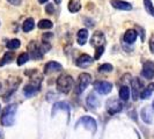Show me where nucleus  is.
Returning <instances> with one entry per match:
<instances>
[{"label":"nucleus","mask_w":154,"mask_h":139,"mask_svg":"<svg viewBox=\"0 0 154 139\" xmlns=\"http://www.w3.org/2000/svg\"><path fill=\"white\" fill-rule=\"evenodd\" d=\"M17 106L16 104H8L7 107L2 110L1 118H0V123L4 126H12L15 123V115Z\"/></svg>","instance_id":"f257e3e1"},{"label":"nucleus","mask_w":154,"mask_h":139,"mask_svg":"<svg viewBox=\"0 0 154 139\" xmlns=\"http://www.w3.org/2000/svg\"><path fill=\"white\" fill-rule=\"evenodd\" d=\"M73 78L69 74H62L60 77H58L57 81H56V86L58 92L63 93V94H67L71 92V89L73 88Z\"/></svg>","instance_id":"f03ea898"},{"label":"nucleus","mask_w":154,"mask_h":139,"mask_svg":"<svg viewBox=\"0 0 154 139\" xmlns=\"http://www.w3.org/2000/svg\"><path fill=\"white\" fill-rule=\"evenodd\" d=\"M41 81H42L41 78L35 79V78L31 77L30 81L24 86V89H23L24 95L27 97H32L34 95H36L39 92V89H41Z\"/></svg>","instance_id":"7ed1b4c3"},{"label":"nucleus","mask_w":154,"mask_h":139,"mask_svg":"<svg viewBox=\"0 0 154 139\" xmlns=\"http://www.w3.org/2000/svg\"><path fill=\"white\" fill-rule=\"evenodd\" d=\"M91 82H92V76L89 73H81L79 76V78H78V82H77V86H75V92L78 94H81L88 87V85Z\"/></svg>","instance_id":"20e7f679"},{"label":"nucleus","mask_w":154,"mask_h":139,"mask_svg":"<svg viewBox=\"0 0 154 139\" xmlns=\"http://www.w3.org/2000/svg\"><path fill=\"white\" fill-rule=\"evenodd\" d=\"M79 125H82L84 128H86L87 130H89L92 133H95L96 129H97L96 121L93 117H91V116H84V117H81L77 122V126H79Z\"/></svg>","instance_id":"39448f33"},{"label":"nucleus","mask_w":154,"mask_h":139,"mask_svg":"<svg viewBox=\"0 0 154 139\" xmlns=\"http://www.w3.org/2000/svg\"><path fill=\"white\" fill-rule=\"evenodd\" d=\"M94 88L100 95H107L112 89V84L109 81H95Z\"/></svg>","instance_id":"423d86ee"},{"label":"nucleus","mask_w":154,"mask_h":139,"mask_svg":"<svg viewBox=\"0 0 154 139\" xmlns=\"http://www.w3.org/2000/svg\"><path fill=\"white\" fill-rule=\"evenodd\" d=\"M143 82H141V80L138 79V78H133L131 80V88H132V99L134 101L138 100V97L140 96V94L141 92L144 91L143 89Z\"/></svg>","instance_id":"0eeeda50"},{"label":"nucleus","mask_w":154,"mask_h":139,"mask_svg":"<svg viewBox=\"0 0 154 139\" xmlns=\"http://www.w3.org/2000/svg\"><path fill=\"white\" fill-rule=\"evenodd\" d=\"M28 50H29V56L32 59H42L43 52L41 50V45H38L35 41H31L30 43H29Z\"/></svg>","instance_id":"6e6552de"},{"label":"nucleus","mask_w":154,"mask_h":139,"mask_svg":"<svg viewBox=\"0 0 154 139\" xmlns=\"http://www.w3.org/2000/svg\"><path fill=\"white\" fill-rule=\"evenodd\" d=\"M123 109V104L119 102L117 99H111L107 101V111L110 115H115L117 113H119Z\"/></svg>","instance_id":"1a4fd4ad"},{"label":"nucleus","mask_w":154,"mask_h":139,"mask_svg":"<svg viewBox=\"0 0 154 139\" xmlns=\"http://www.w3.org/2000/svg\"><path fill=\"white\" fill-rule=\"evenodd\" d=\"M141 76L147 79L151 80L154 78V63L151 60H147L144 63L143 65V70H141Z\"/></svg>","instance_id":"9d476101"},{"label":"nucleus","mask_w":154,"mask_h":139,"mask_svg":"<svg viewBox=\"0 0 154 139\" xmlns=\"http://www.w3.org/2000/svg\"><path fill=\"white\" fill-rule=\"evenodd\" d=\"M106 43V37L103 35L102 31H95L92 35V39H91V44H92L94 48H101V46L104 45Z\"/></svg>","instance_id":"9b49d317"},{"label":"nucleus","mask_w":154,"mask_h":139,"mask_svg":"<svg viewBox=\"0 0 154 139\" xmlns=\"http://www.w3.org/2000/svg\"><path fill=\"white\" fill-rule=\"evenodd\" d=\"M58 111H65L67 117L69 118V115H71V107H69L66 102H57V103H54V107H52L51 115L54 116Z\"/></svg>","instance_id":"f8f14e48"},{"label":"nucleus","mask_w":154,"mask_h":139,"mask_svg":"<svg viewBox=\"0 0 154 139\" xmlns=\"http://www.w3.org/2000/svg\"><path fill=\"white\" fill-rule=\"evenodd\" d=\"M140 116H141V119L146 124L152 123L153 122V109H152V107H149V106L144 107L140 111Z\"/></svg>","instance_id":"ddd939ff"},{"label":"nucleus","mask_w":154,"mask_h":139,"mask_svg":"<svg viewBox=\"0 0 154 139\" xmlns=\"http://www.w3.org/2000/svg\"><path fill=\"white\" fill-rule=\"evenodd\" d=\"M63 70L62 64L57 62H49L45 64L44 66V73L45 74H50V73H54V72H59Z\"/></svg>","instance_id":"4468645a"},{"label":"nucleus","mask_w":154,"mask_h":139,"mask_svg":"<svg viewBox=\"0 0 154 139\" xmlns=\"http://www.w3.org/2000/svg\"><path fill=\"white\" fill-rule=\"evenodd\" d=\"M86 103H87V107L89 109L95 110V109L100 106V100H99V97L94 93H89L88 96H87V99H86Z\"/></svg>","instance_id":"2eb2a0df"},{"label":"nucleus","mask_w":154,"mask_h":139,"mask_svg":"<svg viewBox=\"0 0 154 139\" xmlns=\"http://www.w3.org/2000/svg\"><path fill=\"white\" fill-rule=\"evenodd\" d=\"M93 62H94V59H93L91 56H88V54H81L77 59V65L79 67H81V69H85V67L91 66L93 64Z\"/></svg>","instance_id":"dca6fc26"},{"label":"nucleus","mask_w":154,"mask_h":139,"mask_svg":"<svg viewBox=\"0 0 154 139\" xmlns=\"http://www.w3.org/2000/svg\"><path fill=\"white\" fill-rule=\"evenodd\" d=\"M111 5H112V7L119 9V11H131L132 9L131 4L128 1H124V0H111Z\"/></svg>","instance_id":"f3484780"},{"label":"nucleus","mask_w":154,"mask_h":139,"mask_svg":"<svg viewBox=\"0 0 154 139\" xmlns=\"http://www.w3.org/2000/svg\"><path fill=\"white\" fill-rule=\"evenodd\" d=\"M137 36H138L137 31L133 30V29H129V30L125 31V34H124V36H123V39H124V42H125V43H128V44H132V43H134V42H136Z\"/></svg>","instance_id":"a211bd4d"},{"label":"nucleus","mask_w":154,"mask_h":139,"mask_svg":"<svg viewBox=\"0 0 154 139\" xmlns=\"http://www.w3.org/2000/svg\"><path fill=\"white\" fill-rule=\"evenodd\" d=\"M87 39H88V30L87 29H80L77 34V41L80 45H84L86 42H87Z\"/></svg>","instance_id":"6ab92c4d"},{"label":"nucleus","mask_w":154,"mask_h":139,"mask_svg":"<svg viewBox=\"0 0 154 139\" xmlns=\"http://www.w3.org/2000/svg\"><path fill=\"white\" fill-rule=\"evenodd\" d=\"M14 57H15V54H14L13 51H7L6 54L2 56V58L0 60V66H4L6 64L12 63V60H14Z\"/></svg>","instance_id":"aec40b11"},{"label":"nucleus","mask_w":154,"mask_h":139,"mask_svg":"<svg viewBox=\"0 0 154 139\" xmlns=\"http://www.w3.org/2000/svg\"><path fill=\"white\" fill-rule=\"evenodd\" d=\"M34 28H35V21H34V19L29 17V19L24 20V22H23V24H22V30L24 31V32H29V31H31Z\"/></svg>","instance_id":"412c9836"},{"label":"nucleus","mask_w":154,"mask_h":139,"mask_svg":"<svg viewBox=\"0 0 154 139\" xmlns=\"http://www.w3.org/2000/svg\"><path fill=\"white\" fill-rule=\"evenodd\" d=\"M130 97V88L128 86H122L119 88V99L122 101H128Z\"/></svg>","instance_id":"4be33fe9"},{"label":"nucleus","mask_w":154,"mask_h":139,"mask_svg":"<svg viewBox=\"0 0 154 139\" xmlns=\"http://www.w3.org/2000/svg\"><path fill=\"white\" fill-rule=\"evenodd\" d=\"M81 8V4L79 0H71L69 2V11L71 13H77Z\"/></svg>","instance_id":"5701e85b"},{"label":"nucleus","mask_w":154,"mask_h":139,"mask_svg":"<svg viewBox=\"0 0 154 139\" xmlns=\"http://www.w3.org/2000/svg\"><path fill=\"white\" fill-rule=\"evenodd\" d=\"M6 46H7V49H9V50H16V49H19L21 46V42H20V39H11L9 42H7Z\"/></svg>","instance_id":"b1692460"},{"label":"nucleus","mask_w":154,"mask_h":139,"mask_svg":"<svg viewBox=\"0 0 154 139\" xmlns=\"http://www.w3.org/2000/svg\"><path fill=\"white\" fill-rule=\"evenodd\" d=\"M38 28L39 29H51L54 27V23L51 22L50 20H46V19H43L38 22Z\"/></svg>","instance_id":"393cba45"},{"label":"nucleus","mask_w":154,"mask_h":139,"mask_svg":"<svg viewBox=\"0 0 154 139\" xmlns=\"http://www.w3.org/2000/svg\"><path fill=\"white\" fill-rule=\"evenodd\" d=\"M144 6H145V9H146L147 13L149 15L154 16V6L152 0H144Z\"/></svg>","instance_id":"a878e982"},{"label":"nucleus","mask_w":154,"mask_h":139,"mask_svg":"<svg viewBox=\"0 0 154 139\" xmlns=\"http://www.w3.org/2000/svg\"><path fill=\"white\" fill-rule=\"evenodd\" d=\"M29 54H27V52H23V54H21L19 57H17V60H16V63H17V65L19 66H21V65H23V64H26V63L29 60Z\"/></svg>","instance_id":"bb28decb"},{"label":"nucleus","mask_w":154,"mask_h":139,"mask_svg":"<svg viewBox=\"0 0 154 139\" xmlns=\"http://www.w3.org/2000/svg\"><path fill=\"white\" fill-rule=\"evenodd\" d=\"M112 70H114V66L111 64H102L101 66H99L100 72H111Z\"/></svg>","instance_id":"cd10ccee"},{"label":"nucleus","mask_w":154,"mask_h":139,"mask_svg":"<svg viewBox=\"0 0 154 139\" xmlns=\"http://www.w3.org/2000/svg\"><path fill=\"white\" fill-rule=\"evenodd\" d=\"M103 52H104V46L97 48V49H96V51H95V56H94V58H95V59H100L101 56L103 54Z\"/></svg>","instance_id":"c85d7f7f"},{"label":"nucleus","mask_w":154,"mask_h":139,"mask_svg":"<svg viewBox=\"0 0 154 139\" xmlns=\"http://www.w3.org/2000/svg\"><path fill=\"white\" fill-rule=\"evenodd\" d=\"M50 49H51V45H50V43H49V42H43V44L41 45V50H42V52H43V54H46Z\"/></svg>","instance_id":"c756f323"},{"label":"nucleus","mask_w":154,"mask_h":139,"mask_svg":"<svg viewBox=\"0 0 154 139\" xmlns=\"http://www.w3.org/2000/svg\"><path fill=\"white\" fill-rule=\"evenodd\" d=\"M45 12L48 13V14H54V5H52V4H49V5H46Z\"/></svg>","instance_id":"7c9ffc66"},{"label":"nucleus","mask_w":154,"mask_h":139,"mask_svg":"<svg viewBox=\"0 0 154 139\" xmlns=\"http://www.w3.org/2000/svg\"><path fill=\"white\" fill-rule=\"evenodd\" d=\"M7 1L11 5H13V6H19V5H21V2H22V0H7Z\"/></svg>","instance_id":"2f4dec72"},{"label":"nucleus","mask_w":154,"mask_h":139,"mask_svg":"<svg viewBox=\"0 0 154 139\" xmlns=\"http://www.w3.org/2000/svg\"><path fill=\"white\" fill-rule=\"evenodd\" d=\"M149 49H151V51L154 54V35L152 36L151 41H149Z\"/></svg>","instance_id":"473e14b6"},{"label":"nucleus","mask_w":154,"mask_h":139,"mask_svg":"<svg viewBox=\"0 0 154 139\" xmlns=\"http://www.w3.org/2000/svg\"><path fill=\"white\" fill-rule=\"evenodd\" d=\"M46 1H48V0H38V2H39V4H45Z\"/></svg>","instance_id":"72a5a7b5"},{"label":"nucleus","mask_w":154,"mask_h":139,"mask_svg":"<svg viewBox=\"0 0 154 139\" xmlns=\"http://www.w3.org/2000/svg\"><path fill=\"white\" fill-rule=\"evenodd\" d=\"M54 2H56V4H58V5H59V4H60V2H62V0H54Z\"/></svg>","instance_id":"f704fd0d"},{"label":"nucleus","mask_w":154,"mask_h":139,"mask_svg":"<svg viewBox=\"0 0 154 139\" xmlns=\"http://www.w3.org/2000/svg\"><path fill=\"white\" fill-rule=\"evenodd\" d=\"M0 139H2V137H1V132H0Z\"/></svg>","instance_id":"c9c22d12"},{"label":"nucleus","mask_w":154,"mask_h":139,"mask_svg":"<svg viewBox=\"0 0 154 139\" xmlns=\"http://www.w3.org/2000/svg\"><path fill=\"white\" fill-rule=\"evenodd\" d=\"M152 107H153V109H154V101H153V104H152Z\"/></svg>","instance_id":"e433bc0d"},{"label":"nucleus","mask_w":154,"mask_h":139,"mask_svg":"<svg viewBox=\"0 0 154 139\" xmlns=\"http://www.w3.org/2000/svg\"><path fill=\"white\" fill-rule=\"evenodd\" d=\"M0 88H1V84H0Z\"/></svg>","instance_id":"4c0bfd02"},{"label":"nucleus","mask_w":154,"mask_h":139,"mask_svg":"<svg viewBox=\"0 0 154 139\" xmlns=\"http://www.w3.org/2000/svg\"><path fill=\"white\" fill-rule=\"evenodd\" d=\"M0 109H1V106H0Z\"/></svg>","instance_id":"58836bf2"}]
</instances>
